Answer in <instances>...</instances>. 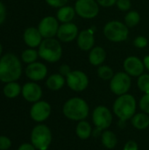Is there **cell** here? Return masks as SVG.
Listing matches in <instances>:
<instances>
[{
  "label": "cell",
  "mask_w": 149,
  "mask_h": 150,
  "mask_svg": "<svg viewBox=\"0 0 149 150\" xmlns=\"http://www.w3.org/2000/svg\"><path fill=\"white\" fill-rule=\"evenodd\" d=\"M22 74V66L18 58L11 53H8L0 59V80L4 83H11L18 80Z\"/></svg>",
  "instance_id": "1"
},
{
  "label": "cell",
  "mask_w": 149,
  "mask_h": 150,
  "mask_svg": "<svg viewBox=\"0 0 149 150\" xmlns=\"http://www.w3.org/2000/svg\"><path fill=\"white\" fill-rule=\"evenodd\" d=\"M136 108L137 102L135 98L128 93L118 96L112 105L113 113L121 122L131 120L136 113Z\"/></svg>",
  "instance_id": "2"
},
{
  "label": "cell",
  "mask_w": 149,
  "mask_h": 150,
  "mask_svg": "<svg viewBox=\"0 0 149 150\" xmlns=\"http://www.w3.org/2000/svg\"><path fill=\"white\" fill-rule=\"evenodd\" d=\"M64 116L73 121L85 120L90 113V107L87 102L81 98L75 97L68 99L62 107Z\"/></svg>",
  "instance_id": "3"
},
{
  "label": "cell",
  "mask_w": 149,
  "mask_h": 150,
  "mask_svg": "<svg viewBox=\"0 0 149 150\" xmlns=\"http://www.w3.org/2000/svg\"><path fill=\"white\" fill-rule=\"evenodd\" d=\"M39 56L48 62H58L62 55V47L61 43L54 39L48 38L42 40L39 46Z\"/></svg>",
  "instance_id": "4"
},
{
  "label": "cell",
  "mask_w": 149,
  "mask_h": 150,
  "mask_svg": "<svg viewBox=\"0 0 149 150\" xmlns=\"http://www.w3.org/2000/svg\"><path fill=\"white\" fill-rule=\"evenodd\" d=\"M31 142L38 150H47L52 142V133L46 125H37L32 131Z\"/></svg>",
  "instance_id": "5"
},
{
  "label": "cell",
  "mask_w": 149,
  "mask_h": 150,
  "mask_svg": "<svg viewBox=\"0 0 149 150\" xmlns=\"http://www.w3.org/2000/svg\"><path fill=\"white\" fill-rule=\"evenodd\" d=\"M129 33L128 26L118 20L108 22L104 27V34L111 41L120 42L127 39Z\"/></svg>",
  "instance_id": "6"
},
{
  "label": "cell",
  "mask_w": 149,
  "mask_h": 150,
  "mask_svg": "<svg viewBox=\"0 0 149 150\" xmlns=\"http://www.w3.org/2000/svg\"><path fill=\"white\" fill-rule=\"evenodd\" d=\"M113 116L111 110L105 105L97 106L92 112V122L96 129L104 131L108 129L112 123Z\"/></svg>",
  "instance_id": "7"
},
{
  "label": "cell",
  "mask_w": 149,
  "mask_h": 150,
  "mask_svg": "<svg viewBox=\"0 0 149 150\" xmlns=\"http://www.w3.org/2000/svg\"><path fill=\"white\" fill-rule=\"evenodd\" d=\"M132 85L130 76L126 72H118L114 74L110 80V89L112 92L117 96L126 94Z\"/></svg>",
  "instance_id": "8"
},
{
  "label": "cell",
  "mask_w": 149,
  "mask_h": 150,
  "mask_svg": "<svg viewBox=\"0 0 149 150\" xmlns=\"http://www.w3.org/2000/svg\"><path fill=\"white\" fill-rule=\"evenodd\" d=\"M75 10L76 14L83 18H94L99 13V4L96 0H77Z\"/></svg>",
  "instance_id": "9"
},
{
  "label": "cell",
  "mask_w": 149,
  "mask_h": 150,
  "mask_svg": "<svg viewBox=\"0 0 149 150\" xmlns=\"http://www.w3.org/2000/svg\"><path fill=\"white\" fill-rule=\"evenodd\" d=\"M66 83L72 91L81 92L88 87L89 78L87 75L81 70H72L66 76Z\"/></svg>",
  "instance_id": "10"
},
{
  "label": "cell",
  "mask_w": 149,
  "mask_h": 150,
  "mask_svg": "<svg viewBox=\"0 0 149 150\" xmlns=\"http://www.w3.org/2000/svg\"><path fill=\"white\" fill-rule=\"evenodd\" d=\"M58 21L59 20L56 18L52 16H47L42 18L38 27L41 36L45 39H48L54 38L55 35H57V32L60 26Z\"/></svg>",
  "instance_id": "11"
},
{
  "label": "cell",
  "mask_w": 149,
  "mask_h": 150,
  "mask_svg": "<svg viewBox=\"0 0 149 150\" xmlns=\"http://www.w3.org/2000/svg\"><path fill=\"white\" fill-rule=\"evenodd\" d=\"M51 114V105L46 101L35 102L31 110L30 116L36 122H43Z\"/></svg>",
  "instance_id": "12"
},
{
  "label": "cell",
  "mask_w": 149,
  "mask_h": 150,
  "mask_svg": "<svg viewBox=\"0 0 149 150\" xmlns=\"http://www.w3.org/2000/svg\"><path fill=\"white\" fill-rule=\"evenodd\" d=\"M123 67L125 72L127 73L130 76H137L139 77L144 72V63L137 56H129L127 57L123 63Z\"/></svg>",
  "instance_id": "13"
},
{
  "label": "cell",
  "mask_w": 149,
  "mask_h": 150,
  "mask_svg": "<svg viewBox=\"0 0 149 150\" xmlns=\"http://www.w3.org/2000/svg\"><path fill=\"white\" fill-rule=\"evenodd\" d=\"M78 36V28L72 22L63 23L59 26L57 32L58 39L62 42H70Z\"/></svg>",
  "instance_id": "14"
},
{
  "label": "cell",
  "mask_w": 149,
  "mask_h": 150,
  "mask_svg": "<svg viewBox=\"0 0 149 150\" xmlns=\"http://www.w3.org/2000/svg\"><path fill=\"white\" fill-rule=\"evenodd\" d=\"M47 74V66L41 62H32L30 63L25 69L26 76L32 81L43 80Z\"/></svg>",
  "instance_id": "15"
},
{
  "label": "cell",
  "mask_w": 149,
  "mask_h": 150,
  "mask_svg": "<svg viewBox=\"0 0 149 150\" xmlns=\"http://www.w3.org/2000/svg\"><path fill=\"white\" fill-rule=\"evenodd\" d=\"M22 95L24 98L32 103L40 101L42 97V90L36 83H27L22 88Z\"/></svg>",
  "instance_id": "16"
},
{
  "label": "cell",
  "mask_w": 149,
  "mask_h": 150,
  "mask_svg": "<svg viewBox=\"0 0 149 150\" xmlns=\"http://www.w3.org/2000/svg\"><path fill=\"white\" fill-rule=\"evenodd\" d=\"M95 44L94 32L92 29L82 31L77 36V45L83 51H90Z\"/></svg>",
  "instance_id": "17"
},
{
  "label": "cell",
  "mask_w": 149,
  "mask_h": 150,
  "mask_svg": "<svg viewBox=\"0 0 149 150\" xmlns=\"http://www.w3.org/2000/svg\"><path fill=\"white\" fill-rule=\"evenodd\" d=\"M42 38L39 29L35 27H28L24 33V40L25 44L32 48L40 46L42 42Z\"/></svg>",
  "instance_id": "18"
},
{
  "label": "cell",
  "mask_w": 149,
  "mask_h": 150,
  "mask_svg": "<svg viewBox=\"0 0 149 150\" xmlns=\"http://www.w3.org/2000/svg\"><path fill=\"white\" fill-rule=\"evenodd\" d=\"M106 51L102 47H93L90 51L89 54V62L93 66H100L102 65L106 59Z\"/></svg>",
  "instance_id": "19"
},
{
  "label": "cell",
  "mask_w": 149,
  "mask_h": 150,
  "mask_svg": "<svg viewBox=\"0 0 149 150\" xmlns=\"http://www.w3.org/2000/svg\"><path fill=\"white\" fill-rule=\"evenodd\" d=\"M93 134V129L90 122L83 120L78 121L76 127V134L81 140H88Z\"/></svg>",
  "instance_id": "20"
},
{
  "label": "cell",
  "mask_w": 149,
  "mask_h": 150,
  "mask_svg": "<svg viewBox=\"0 0 149 150\" xmlns=\"http://www.w3.org/2000/svg\"><path fill=\"white\" fill-rule=\"evenodd\" d=\"M132 126L137 130H145L149 127V116L145 112L135 113L131 119Z\"/></svg>",
  "instance_id": "21"
},
{
  "label": "cell",
  "mask_w": 149,
  "mask_h": 150,
  "mask_svg": "<svg viewBox=\"0 0 149 150\" xmlns=\"http://www.w3.org/2000/svg\"><path fill=\"white\" fill-rule=\"evenodd\" d=\"M76 13L75 8L69 5H64L59 8L57 11V19L61 23H68L75 18Z\"/></svg>",
  "instance_id": "22"
},
{
  "label": "cell",
  "mask_w": 149,
  "mask_h": 150,
  "mask_svg": "<svg viewBox=\"0 0 149 150\" xmlns=\"http://www.w3.org/2000/svg\"><path fill=\"white\" fill-rule=\"evenodd\" d=\"M101 142L105 148L108 149H112L118 144L117 135L111 130H104L101 134Z\"/></svg>",
  "instance_id": "23"
},
{
  "label": "cell",
  "mask_w": 149,
  "mask_h": 150,
  "mask_svg": "<svg viewBox=\"0 0 149 150\" xmlns=\"http://www.w3.org/2000/svg\"><path fill=\"white\" fill-rule=\"evenodd\" d=\"M66 83V78L61 74H53L51 75L47 82V87L51 91H59L61 90Z\"/></svg>",
  "instance_id": "24"
},
{
  "label": "cell",
  "mask_w": 149,
  "mask_h": 150,
  "mask_svg": "<svg viewBox=\"0 0 149 150\" xmlns=\"http://www.w3.org/2000/svg\"><path fill=\"white\" fill-rule=\"evenodd\" d=\"M21 91H22V89L20 85L15 82L7 83V84L4 88V93L9 98H14L18 97Z\"/></svg>",
  "instance_id": "25"
},
{
  "label": "cell",
  "mask_w": 149,
  "mask_h": 150,
  "mask_svg": "<svg viewBox=\"0 0 149 150\" xmlns=\"http://www.w3.org/2000/svg\"><path fill=\"white\" fill-rule=\"evenodd\" d=\"M141 20V15L136 11H131L125 16V24L128 27H133L139 24Z\"/></svg>",
  "instance_id": "26"
},
{
  "label": "cell",
  "mask_w": 149,
  "mask_h": 150,
  "mask_svg": "<svg viewBox=\"0 0 149 150\" xmlns=\"http://www.w3.org/2000/svg\"><path fill=\"white\" fill-rule=\"evenodd\" d=\"M97 76L102 80L108 81L113 77L114 72L111 67H109L107 65H100V66H98V69H97Z\"/></svg>",
  "instance_id": "27"
},
{
  "label": "cell",
  "mask_w": 149,
  "mask_h": 150,
  "mask_svg": "<svg viewBox=\"0 0 149 150\" xmlns=\"http://www.w3.org/2000/svg\"><path fill=\"white\" fill-rule=\"evenodd\" d=\"M39 56V53L31 48V49H25V51H23L22 54H21V57H22V60L25 63H32V62H35L37 58Z\"/></svg>",
  "instance_id": "28"
},
{
  "label": "cell",
  "mask_w": 149,
  "mask_h": 150,
  "mask_svg": "<svg viewBox=\"0 0 149 150\" xmlns=\"http://www.w3.org/2000/svg\"><path fill=\"white\" fill-rule=\"evenodd\" d=\"M137 85L141 91L144 94L149 93V74H142L138 77Z\"/></svg>",
  "instance_id": "29"
},
{
  "label": "cell",
  "mask_w": 149,
  "mask_h": 150,
  "mask_svg": "<svg viewBox=\"0 0 149 150\" xmlns=\"http://www.w3.org/2000/svg\"><path fill=\"white\" fill-rule=\"evenodd\" d=\"M139 107L140 109L149 115V93H145L139 102Z\"/></svg>",
  "instance_id": "30"
},
{
  "label": "cell",
  "mask_w": 149,
  "mask_h": 150,
  "mask_svg": "<svg viewBox=\"0 0 149 150\" xmlns=\"http://www.w3.org/2000/svg\"><path fill=\"white\" fill-rule=\"evenodd\" d=\"M148 44V40L144 36H138L133 40V45L138 48H143L146 47Z\"/></svg>",
  "instance_id": "31"
},
{
  "label": "cell",
  "mask_w": 149,
  "mask_h": 150,
  "mask_svg": "<svg viewBox=\"0 0 149 150\" xmlns=\"http://www.w3.org/2000/svg\"><path fill=\"white\" fill-rule=\"evenodd\" d=\"M118 8L122 11H126L131 8V1L130 0H118L116 3Z\"/></svg>",
  "instance_id": "32"
},
{
  "label": "cell",
  "mask_w": 149,
  "mask_h": 150,
  "mask_svg": "<svg viewBox=\"0 0 149 150\" xmlns=\"http://www.w3.org/2000/svg\"><path fill=\"white\" fill-rule=\"evenodd\" d=\"M11 146V140L6 136H0V150L9 149Z\"/></svg>",
  "instance_id": "33"
},
{
  "label": "cell",
  "mask_w": 149,
  "mask_h": 150,
  "mask_svg": "<svg viewBox=\"0 0 149 150\" xmlns=\"http://www.w3.org/2000/svg\"><path fill=\"white\" fill-rule=\"evenodd\" d=\"M68 0H46V2L47 3V4H49L52 7L54 8H61L62 6H64Z\"/></svg>",
  "instance_id": "34"
},
{
  "label": "cell",
  "mask_w": 149,
  "mask_h": 150,
  "mask_svg": "<svg viewBox=\"0 0 149 150\" xmlns=\"http://www.w3.org/2000/svg\"><path fill=\"white\" fill-rule=\"evenodd\" d=\"M123 150H139L138 143L134 141H128L125 144Z\"/></svg>",
  "instance_id": "35"
},
{
  "label": "cell",
  "mask_w": 149,
  "mask_h": 150,
  "mask_svg": "<svg viewBox=\"0 0 149 150\" xmlns=\"http://www.w3.org/2000/svg\"><path fill=\"white\" fill-rule=\"evenodd\" d=\"M72 70H71V69H70V67L68 66V65H67V64H62L61 67H60V69H59V74H61V76H63L65 78H66V76L71 72Z\"/></svg>",
  "instance_id": "36"
},
{
  "label": "cell",
  "mask_w": 149,
  "mask_h": 150,
  "mask_svg": "<svg viewBox=\"0 0 149 150\" xmlns=\"http://www.w3.org/2000/svg\"><path fill=\"white\" fill-rule=\"evenodd\" d=\"M96 1L102 7H111L114 5L118 0H96Z\"/></svg>",
  "instance_id": "37"
},
{
  "label": "cell",
  "mask_w": 149,
  "mask_h": 150,
  "mask_svg": "<svg viewBox=\"0 0 149 150\" xmlns=\"http://www.w3.org/2000/svg\"><path fill=\"white\" fill-rule=\"evenodd\" d=\"M6 17V11H5V7L3 4V3L0 2V25L4 21Z\"/></svg>",
  "instance_id": "38"
},
{
  "label": "cell",
  "mask_w": 149,
  "mask_h": 150,
  "mask_svg": "<svg viewBox=\"0 0 149 150\" xmlns=\"http://www.w3.org/2000/svg\"><path fill=\"white\" fill-rule=\"evenodd\" d=\"M18 150H36V149L32 143L31 144L30 143H24V144L19 146Z\"/></svg>",
  "instance_id": "39"
},
{
  "label": "cell",
  "mask_w": 149,
  "mask_h": 150,
  "mask_svg": "<svg viewBox=\"0 0 149 150\" xmlns=\"http://www.w3.org/2000/svg\"><path fill=\"white\" fill-rule=\"evenodd\" d=\"M143 63L145 68L149 71V55H146L143 59Z\"/></svg>",
  "instance_id": "40"
},
{
  "label": "cell",
  "mask_w": 149,
  "mask_h": 150,
  "mask_svg": "<svg viewBox=\"0 0 149 150\" xmlns=\"http://www.w3.org/2000/svg\"><path fill=\"white\" fill-rule=\"evenodd\" d=\"M1 54H2V45L0 44V55H1Z\"/></svg>",
  "instance_id": "41"
}]
</instances>
